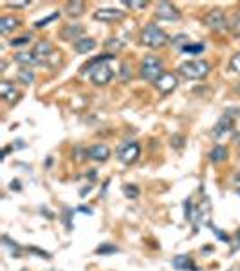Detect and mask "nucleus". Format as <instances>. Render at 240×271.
<instances>
[{
	"label": "nucleus",
	"instance_id": "obj_1",
	"mask_svg": "<svg viewBox=\"0 0 240 271\" xmlns=\"http://www.w3.org/2000/svg\"><path fill=\"white\" fill-rule=\"evenodd\" d=\"M114 58H116V55L98 56V58H94V60H90L89 64L83 65V73L89 71L90 80H92L94 85H107L114 78V69L108 65V62L114 60Z\"/></svg>",
	"mask_w": 240,
	"mask_h": 271
},
{
	"label": "nucleus",
	"instance_id": "obj_2",
	"mask_svg": "<svg viewBox=\"0 0 240 271\" xmlns=\"http://www.w3.org/2000/svg\"><path fill=\"white\" fill-rule=\"evenodd\" d=\"M141 42L152 49H159L168 43V36L161 27H157L155 24H148L141 33Z\"/></svg>",
	"mask_w": 240,
	"mask_h": 271
},
{
	"label": "nucleus",
	"instance_id": "obj_3",
	"mask_svg": "<svg viewBox=\"0 0 240 271\" xmlns=\"http://www.w3.org/2000/svg\"><path fill=\"white\" fill-rule=\"evenodd\" d=\"M179 73L190 80H201V78L210 74V64L206 60H190L181 64Z\"/></svg>",
	"mask_w": 240,
	"mask_h": 271
},
{
	"label": "nucleus",
	"instance_id": "obj_4",
	"mask_svg": "<svg viewBox=\"0 0 240 271\" xmlns=\"http://www.w3.org/2000/svg\"><path fill=\"white\" fill-rule=\"evenodd\" d=\"M33 55L36 56L40 65H54L60 60V56L56 55L52 43H49L47 40H42V42L36 43L33 49Z\"/></svg>",
	"mask_w": 240,
	"mask_h": 271
},
{
	"label": "nucleus",
	"instance_id": "obj_5",
	"mask_svg": "<svg viewBox=\"0 0 240 271\" xmlns=\"http://www.w3.org/2000/svg\"><path fill=\"white\" fill-rule=\"evenodd\" d=\"M163 62L155 58V56H146L141 62V78L148 80V82H157L159 78L163 76Z\"/></svg>",
	"mask_w": 240,
	"mask_h": 271
},
{
	"label": "nucleus",
	"instance_id": "obj_6",
	"mask_svg": "<svg viewBox=\"0 0 240 271\" xmlns=\"http://www.w3.org/2000/svg\"><path fill=\"white\" fill-rule=\"evenodd\" d=\"M141 155V146L137 145L136 141H125L117 150V159L123 165H132L139 159Z\"/></svg>",
	"mask_w": 240,
	"mask_h": 271
},
{
	"label": "nucleus",
	"instance_id": "obj_7",
	"mask_svg": "<svg viewBox=\"0 0 240 271\" xmlns=\"http://www.w3.org/2000/svg\"><path fill=\"white\" fill-rule=\"evenodd\" d=\"M155 15H157L161 20H179L181 18V11L170 2H161L157 4V9H155Z\"/></svg>",
	"mask_w": 240,
	"mask_h": 271
},
{
	"label": "nucleus",
	"instance_id": "obj_8",
	"mask_svg": "<svg viewBox=\"0 0 240 271\" xmlns=\"http://www.w3.org/2000/svg\"><path fill=\"white\" fill-rule=\"evenodd\" d=\"M206 24L213 31H224L227 27L226 15H224L220 9H213V11H210L208 17H206Z\"/></svg>",
	"mask_w": 240,
	"mask_h": 271
},
{
	"label": "nucleus",
	"instance_id": "obj_9",
	"mask_svg": "<svg viewBox=\"0 0 240 271\" xmlns=\"http://www.w3.org/2000/svg\"><path fill=\"white\" fill-rule=\"evenodd\" d=\"M123 11L121 9H116V8H103V9H98L94 13V18L96 20H101V22H116L119 18H123Z\"/></svg>",
	"mask_w": 240,
	"mask_h": 271
},
{
	"label": "nucleus",
	"instance_id": "obj_10",
	"mask_svg": "<svg viewBox=\"0 0 240 271\" xmlns=\"http://www.w3.org/2000/svg\"><path fill=\"white\" fill-rule=\"evenodd\" d=\"M155 87H157L159 92H163V94H168L171 90L177 87V78L170 73H164L163 76L159 78L157 82H155Z\"/></svg>",
	"mask_w": 240,
	"mask_h": 271
},
{
	"label": "nucleus",
	"instance_id": "obj_11",
	"mask_svg": "<svg viewBox=\"0 0 240 271\" xmlns=\"http://www.w3.org/2000/svg\"><path fill=\"white\" fill-rule=\"evenodd\" d=\"M87 155H89L90 159H94V161H107L108 159V155H110V150H108V146L107 145H94V146H90L89 150H87Z\"/></svg>",
	"mask_w": 240,
	"mask_h": 271
},
{
	"label": "nucleus",
	"instance_id": "obj_12",
	"mask_svg": "<svg viewBox=\"0 0 240 271\" xmlns=\"http://www.w3.org/2000/svg\"><path fill=\"white\" fill-rule=\"evenodd\" d=\"M0 94L8 103H15L18 99V90L15 89V85L11 82H2L0 83Z\"/></svg>",
	"mask_w": 240,
	"mask_h": 271
},
{
	"label": "nucleus",
	"instance_id": "obj_13",
	"mask_svg": "<svg viewBox=\"0 0 240 271\" xmlns=\"http://www.w3.org/2000/svg\"><path fill=\"white\" fill-rule=\"evenodd\" d=\"M173 267L183 271H199L195 262L192 260V257H188V255H179V257L173 258Z\"/></svg>",
	"mask_w": 240,
	"mask_h": 271
},
{
	"label": "nucleus",
	"instance_id": "obj_14",
	"mask_svg": "<svg viewBox=\"0 0 240 271\" xmlns=\"http://www.w3.org/2000/svg\"><path fill=\"white\" fill-rule=\"evenodd\" d=\"M233 129V120L229 118V114H226V116H222L220 118V121L215 125V129H213V136H217V138H220L222 134H226V132H229V130Z\"/></svg>",
	"mask_w": 240,
	"mask_h": 271
},
{
	"label": "nucleus",
	"instance_id": "obj_15",
	"mask_svg": "<svg viewBox=\"0 0 240 271\" xmlns=\"http://www.w3.org/2000/svg\"><path fill=\"white\" fill-rule=\"evenodd\" d=\"M20 24L18 18H13V17H4L0 18V35H9L11 31H15Z\"/></svg>",
	"mask_w": 240,
	"mask_h": 271
},
{
	"label": "nucleus",
	"instance_id": "obj_16",
	"mask_svg": "<svg viewBox=\"0 0 240 271\" xmlns=\"http://www.w3.org/2000/svg\"><path fill=\"white\" fill-rule=\"evenodd\" d=\"M83 35V27L82 26H67L62 31V38L64 40H80Z\"/></svg>",
	"mask_w": 240,
	"mask_h": 271
},
{
	"label": "nucleus",
	"instance_id": "obj_17",
	"mask_svg": "<svg viewBox=\"0 0 240 271\" xmlns=\"http://www.w3.org/2000/svg\"><path fill=\"white\" fill-rule=\"evenodd\" d=\"M15 62L20 65H24V67H33V65H40L38 60H36V56L33 55V51L31 52H18L17 56H15Z\"/></svg>",
	"mask_w": 240,
	"mask_h": 271
},
{
	"label": "nucleus",
	"instance_id": "obj_18",
	"mask_svg": "<svg viewBox=\"0 0 240 271\" xmlns=\"http://www.w3.org/2000/svg\"><path fill=\"white\" fill-rule=\"evenodd\" d=\"M74 49H76L78 52H82V55H87V52H90L92 49H96V40L80 38L78 42H74Z\"/></svg>",
	"mask_w": 240,
	"mask_h": 271
},
{
	"label": "nucleus",
	"instance_id": "obj_19",
	"mask_svg": "<svg viewBox=\"0 0 240 271\" xmlns=\"http://www.w3.org/2000/svg\"><path fill=\"white\" fill-rule=\"evenodd\" d=\"M210 159H211V163H222V161H226L227 159L226 146H220V145L215 146L213 150L210 152Z\"/></svg>",
	"mask_w": 240,
	"mask_h": 271
},
{
	"label": "nucleus",
	"instance_id": "obj_20",
	"mask_svg": "<svg viewBox=\"0 0 240 271\" xmlns=\"http://www.w3.org/2000/svg\"><path fill=\"white\" fill-rule=\"evenodd\" d=\"M17 80H18L20 83H24V85H29V83L34 82V73L29 69V67H24V69L18 71Z\"/></svg>",
	"mask_w": 240,
	"mask_h": 271
},
{
	"label": "nucleus",
	"instance_id": "obj_21",
	"mask_svg": "<svg viewBox=\"0 0 240 271\" xmlns=\"http://www.w3.org/2000/svg\"><path fill=\"white\" fill-rule=\"evenodd\" d=\"M67 15L69 17H80L85 11V4L83 2H69L67 4Z\"/></svg>",
	"mask_w": 240,
	"mask_h": 271
},
{
	"label": "nucleus",
	"instance_id": "obj_22",
	"mask_svg": "<svg viewBox=\"0 0 240 271\" xmlns=\"http://www.w3.org/2000/svg\"><path fill=\"white\" fill-rule=\"evenodd\" d=\"M204 51V43H188L183 52H188V55H201Z\"/></svg>",
	"mask_w": 240,
	"mask_h": 271
},
{
	"label": "nucleus",
	"instance_id": "obj_23",
	"mask_svg": "<svg viewBox=\"0 0 240 271\" xmlns=\"http://www.w3.org/2000/svg\"><path fill=\"white\" fill-rule=\"evenodd\" d=\"M123 192L129 199H137V197H139V188H137V186H134V185H125Z\"/></svg>",
	"mask_w": 240,
	"mask_h": 271
},
{
	"label": "nucleus",
	"instance_id": "obj_24",
	"mask_svg": "<svg viewBox=\"0 0 240 271\" xmlns=\"http://www.w3.org/2000/svg\"><path fill=\"white\" fill-rule=\"evenodd\" d=\"M171 42H173V45H177V47H179L181 51H183V49H185L186 45L190 43V38H188L186 35H177L175 38L171 40Z\"/></svg>",
	"mask_w": 240,
	"mask_h": 271
},
{
	"label": "nucleus",
	"instance_id": "obj_25",
	"mask_svg": "<svg viewBox=\"0 0 240 271\" xmlns=\"http://www.w3.org/2000/svg\"><path fill=\"white\" fill-rule=\"evenodd\" d=\"M229 71L240 74V52H236L231 60H229Z\"/></svg>",
	"mask_w": 240,
	"mask_h": 271
},
{
	"label": "nucleus",
	"instance_id": "obj_26",
	"mask_svg": "<svg viewBox=\"0 0 240 271\" xmlns=\"http://www.w3.org/2000/svg\"><path fill=\"white\" fill-rule=\"evenodd\" d=\"M29 40H31V36H20V38H15V40H11L9 42V45L11 47H20V45H26V43H29Z\"/></svg>",
	"mask_w": 240,
	"mask_h": 271
},
{
	"label": "nucleus",
	"instance_id": "obj_27",
	"mask_svg": "<svg viewBox=\"0 0 240 271\" xmlns=\"http://www.w3.org/2000/svg\"><path fill=\"white\" fill-rule=\"evenodd\" d=\"M60 17V13H58V11H56V13H52L51 17H47V18H43V20H38L36 22V24H34V26L36 27H45L49 24V22H52V20H56V18Z\"/></svg>",
	"mask_w": 240,
	"mask_h": 271
},
{
	"label": "nucleus",
	"instance_id": "obj_28",
	"mask_svg": "<svg viewBox=\"0 0 240 271\" xmlns=\"http://www.w3.org/2000/svg\"><path fill=\"white\" fill-rule=\"evenodd\" d=\"M96 251H98V253H101V255L103 253H114V251H117V248H116V246H110V244H103V246H99Z\"/></svg>",
	"mask_w": 240,
	"mask_h": 271
},
{
	"label": "nucleus",
	"instance_id": "obj_29",
	"mask_svg": "<svg viewBox=\"0 0 240 271\" xmlns=\"http://www.w3.org/2000/svg\"><path fill=\"white\" fill-rule=\"evenodd\" d=\"M127 8H132V9H145L146 8V2H136V0H130V2H123Z\"/></svg>",
	"mask_w": 240,
	"mask_h": 271
},
{
	"label": "nucleus",
	"instance_id": "obj_30",
	"mask_svg": "<svg viewBox=\"0 0 240 271\" xmlns=\"http://www.w3.org/2000/svg\"><path fill=\"white\" fill-rule=\"evenodd\" d=\"M211 232H213V233H215V235L219 237V239H222V241H224V242H227V235H226V233H222V232H220V230L213 228V226H211Z\"/></svg>",
	"mask_w": 240,
	"mask_h": 271
},
{
	"label": "nucleus",
	"instance_id": "obj_31",
	"mask_svg": "<svg viewBox=\"0 0 240 271\" xmlns=\"http://www.w3.org/2000/svg\"><path fill=\"white\" fill-rule=\"evenodd\" d=\"M233 33H235L236 36H240V15L236 17L235 24H233Z\"/></svg>",
	"mask_w": 240,
	"mask_h": 271
},
{
	"label": "nucleus",
	"instance_id": "obj_32",
	"mask_svg": "<svg viewBox=\"0 0 240 271\" xmlns=\"http://www.w3.org/2000/svg\"><path fill=\"white\" fill-rule=\"evenodd\" d=\"M9 8H26L29 6V2H8Z\"/></svg>",
	"mask_w": 240,
	"mask_h": 271
},
{
	"label": "nucleus",
	"instance_id": "obj_33",
	"mask_svg": "<svg viewBox=\"0 0 240 271\" xmlns=\"http://www.w3.org/2000/svg\"><path fill=\"white\" fill-rule=\"evenodd\" d=\"M121 74H123L125 80H127V78H132V73H129V65H123V69H121Z\"/></svg>",
	"mask_w": 240,
	"mask_h": 271
},
{
	"label": "nucleus",
	"instance_id": "obj_34",
	"mask_svg": "<svg viewBox=\"0 0 240 271\" xmlns=\"http://www.w3.org/2000/svg\"><path fill=\"white\" fill-rule=\"evenodd\" d=\"M22 271H26V269H22Z\"/></svg>",
	"mask_w": 240,
	"mask_h": 271
}]
</instances>
